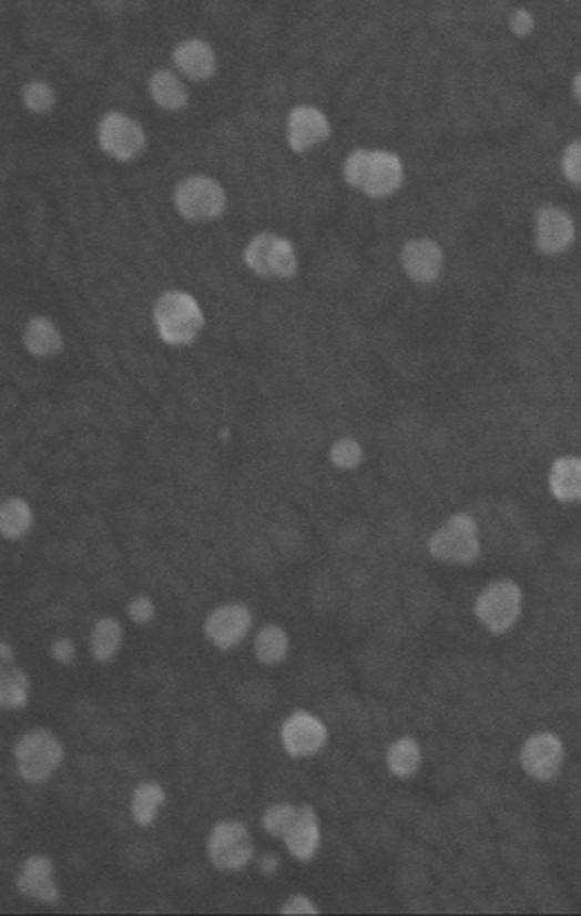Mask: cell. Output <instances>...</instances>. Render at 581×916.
Returning a JSON list of instances; mask_svg holds the SVG:
<instances>
[{"label":"cell","mask_w":581,"mask_h":916,"mask_svg":"<svg viewBox=\"0 0 581 916\" xmlns=\"http://www.w3.org/2000/svg\"><path fill=\"white\" fill-rule=\"evenodd\" d=\"M253 618L243 604H223L205 618L204 632L217 650H233L247 638Z\"/></svg>","instance_id":"12"},{"label":"cell","mask_w":581,"mask_h":916,"mask_svg":"<svg viewBox=\"0 0 581 916\" xmlns=\"http://www.w3.org/2000/svg\"><path fill=\"white\" fill-rule=\"evenodd\" d=\"M174 205L184 220L202 224L222 217L227 207V195L214 177L190 176L175 185Z\"/></svg>","instance_id":"6"},{"label":"cell","mask_w":581,"mask_h":916,"mask_svg":"<svg viewBox=\"0 0 581 916\" xmlns=\"http://www.w3.org/2000/svg\"><path fill=\"white\" fill-rule=\"evenodd\" d=\"M0 653H2V665H12L14 655H12V650H10L9 643H0Z\"/></svg>","instance_id":"37"},{"label":"cell","mask_w":581,"mask_h":916,"mask_svg":"<svg viewBox=\"0 0 581 916\" xmlns=\"http://www.w3.org/2000/svg\"><path fill=\"white\" fill-rule=\"evenodd\" d=\"M22 345L32 357L49 359L62 352L64 342H62V333L57 327V323L44 315H37L27 323L22 332Z\"/></svg>","instance_id":"20"},{"label":"cell","mask_w":581,"mask_h":916,"mask_svg":"<svg viewBox=\"0 0 581 916\" xmlns=\"http://www.w3.org/2000/svg\"><path fill=\"white\" fill-rule=\"evenodd\" d=\"M562 174L570 184L581 187V140L563 147Z\"/></svg>","instance_id":"31"},{"label":"cell","mask_w":581,"mask_h":916,"mask_svg":"<svg viewBox=\"0 0 581 916\" xmlns=\"http://www.w3.org/2000/svg\"><path fill=\"white\" fill-rule=\"evenodd\" d=\"M52 655H54L57 662L69 665L77 658V648H74V643L70 642L69 638H62V640L52 643Z\"/></svg>","instance_id":"35"},{"label":"cell","mask_w":581,"mask_h":916,"mask_svg":"<svg viewBox=\"0 0 581 916\" xmlns=\"http://www.w3.org/2000/svg\"><path fill=\"white\" fill-rule=\"evenodd\" d=\"M329 118L315 106L293 108L287 116V142L290 150L303 154L330 138Z\"/></svg>","instance_id":"15"},{"label":"cell","mask_w":581,"mask_h":916,"mask_svg":"<svg viewBox=\"0 0 581 916\" xmlns=\"http://www.w3.org/2000/svg\"><path fill=\"white\" fill-rule=\"evenodd\" d=\"M32 510L22 498H9L0 507V535L9 540H19L32 527Z\"/></svg>","instance_id":"23"},{"label":"cell","mask_w":581,"mask_h":916,"mask_svg":"<svg viewBox=\"0 0 581 916\" xmlns=\"http://www.w3.org/2000/svg\"><path fill=\"white\" fill-rule=\"evenodd\" d=\"M400 265L410 282L432 285L445 272V252L432 237H412L402 245Z\"/></svg>","instance_id":"13"},{"label":"cell","mask_w":581,"mask_h":916,"mask_svg":"<svg viewBox=\"0 0 581 916\" xmlns=\"http://www.w3.org/2000/svg\"><path fill=\"white\" fill-rule=\"evenodd\" d=\"M550 492L563 505H581V458H555L548 475Z\"/></svg>","instance_id":"19"},{"label":"cell","mask_w":581,"mask_h":916,"mask_svg":"<svg viewBox=\"0 0 581 916\" xmlns=\"http://www.w3.org/2000/svg\"><path fill=\"white\" fill-rule=\"evenodd\" d=\"M283 838L293 858L300 863H307L317 855L320 845L319 820L309 805H303L297 810V820Z\"/></svg>","instance_id":"18"},{"label":"cell","mask_w":581,"mask_h":916,"mask_svg":"<svg viewBox=\"0 0 581 916\" xmlns=\"http://www.w3.org/2000/svg\"><path fill=\"white\" fill-rule=\"evenodd\" d=\"M98 142L108 156L130 162L145 147L144 128L122 112H108L98 126Z\"/></svg>","instance_id":"10"},{"label":"cell","mask_w":581,"mask_h":916,"mask_svg":"<svg viewBox=\"0 0 581 916\" xmlns=\"http://www.w3.org/2000/svg\"><path fill=\"white\" fill-rule=\"evenodd\" d=\"M420 761H422V753H420V747H418V743L415 740L402 737V740L395 741V743L388 747V771H390L393 775H397V777H402V780H405V777H412V775L417 773L418 767H420Z\"/></svg>","instance_id":"26"},{"label":"cell","mask_w":581,"mask_h":916,"mask_svg":"<svg viewBox=\"0 0 581 916\" xmlns=\"http://www.w3.org/2000/svg\"><path fill=\"white\" fill-rule=\"evenodd\" d=\"M29 675L14 665H4L0 675V705L4 710H20L29 703Z\"/></svg>","instance_id":"24"},{"label":"cell","mask_w":581,"mask_h":916,"mask_svg":"<svg viewBox=\"0 0 581 916\" xmlns=\"http://www.w3.org/2000/svg\"><path fill=\"white\" fill-rule=\"evenodd\" d=\"M155 332L162 342L182 347L195 342L205 325L202 305L185 292H165L155 299Z\"/></svg>","instance_id":"2"},{"label":"cell","mask_w":581,"mask_h":916,"mask_svg":"<svg viewBox=\"0 0 581 916\" xmlns=\"http://www.w3.org/2000/svg\"><path fill=\"white\" fill-rule=\"evenodd\" d=\"M565 750L558 735L550 732L536 733L523 743L520 751L522 770L536 781H552L562 771Z\"/></svg>","instance_id":"11"},{"label":"cell","mask_w":581,"mask_h":916,"mask_svg":"<svg viewBox=\"0 0 581 916\" xmlns=\"http://www.w3.org/2000/svg\"><path fill=\"white\" fill-rule=\"evenodd\" d=\"M508 29H510L513 37H518V39L530 37L533 30H536V19H533L532 12L528 9H522V7H520V9H513L510 19H508Z\"/></svg>","instance_id":"32"},{"label":"cell","mask_w":581,"mask_h":916,"mask_svg":"<svg viewBox=\"0 0 581 916\" xmlns=\"http://www.w3.org/2000/svg\"><path fill=\"white\" fill-rule=\"evenodd\" d=\"M522 608V588L513 580H496L476 598L475 615L490 634L500 635L518 624Z\"/></svg>","instance_id":"4"},{"label":"cell","mask_w":581,"mask_h":916,"mask_svg":"<svg viewBox=\"0 0 581 916\" xmlns=\"http://www.w3.org/2000/svg\"><path fill=\"white\" fill-rule=\"evenodd\" d=\"M363 455L365 452H363L359 440L345 437V439L333 442L329 450V460L340 470H353L363 462Z\"/></svg>","instance_id":"30"},{"label":"cell","mask_w":581,"mask_h":916,"mask_svg":"<svg viewBox=\"0 0 581 916\" xmlns=\"http://www.w3.org/2000/svg\"><path fill=\"white\" fill-rule=\"evenodd\" d=\"M345 182L373 200L397 194L405 182L402 160L388 150H353L343 164Z\"/></svg>","instance_id":"1"},{"label":"cell","mask_w":581,"mask_h":916,"mask_svg":"<svg viewBox=\"0 0 581 916\" xmlns=\"http://www.w3.org/2000/svg\"><path fill=\"white\" fill-rule=\"evenodd\" d=\"M164 801V790L157 783H142L132 795V817L140 827H150Z\"/></svg>","instance_id":"27"},{"label":"cell","mask_w":581,"mask_h":916,"mask_svg":"<svg viewBox=\"0 0 581 916\" xmlns=\"http://www.w3.org/2000/svg\"><path fill=\"white\" fill-rule=\"evenodd\" d=\"M428 550L432 558L445 564H475L480 558V532L475 518L466 512L452 515L430 537Z\"/></svg>","instance_id":"3"},{"label":"cell","mask_w":581,"mask_h":916,"mask_svg":"<svg viewBox=\"0 0 581 916\" xmlns=\"http://www.w3.org/2000/svg\"><path fill=\"white\" fill-rule=\"evenodd\" d=\"M124 640V630L116 618H102L98 620L92 635H90V650L98 662H110L116 655L120 645Z\"/></svg>","instance_id":"22"},{"label":"cell","mask_w":581,"mask_h":916,"mask_svg":"<svg viewBox=\"0 0 581 916\" xmlns=\"http://www.w3.org/2000/svg\"><path fill=\"white\" fill-rule=\"evenodd\" d=\"M575 222L560 205H542L533 215V245L542 255H562L575 242Z\"/></svg>","instance_id":"9"},{"label":"cell","mask_w":581,"mask_h":916,"mask_svg":"<svg viewBox=\"0 0 581 916\" xmlns=\"http://www.w3.org/2000/svg\"><path fill=\"white\" fill-rule=\"evenodd\" d=\"M128 612H130V618H132L136 624H147V622L154 620L155 605L147 596H136V598L130 602Z\"/></svg>","instance_id":"33"},{"label":"cell","mask_w":581,"mask_h":916,"mask_svg":"<svg viewBox=\"0 0 581 916\" xmlns=\"http://www.w3.org/2000/svg\"><path fill=\"white\" fill-rule=\"evenodd\" d=\"M147 89L155 104L165 112H180L190 102V94H187L184 82L177 79L172 70H155L150 77Z\"/></svg>","instance_id":"21"},{"label":"cell","mask_w":581,"mask_h":916,"mask_svg":"<svg viewBox=\"0 0 581 916\" xmlns=\"http://www.w3.org/2000/svg\"><path fill=\"white\" fill-rule=\"evenodd\" d=\"M289 653V638L279 625H265L255 638V655L265 665L282 663Z\"/></svg>","instance_id":"25"},{"label":"cell","mask_w":581,"mask_h":916,"mask_svg":"<svg viewBox=\"0 0 581 916\" xmlns=\"http://www.w3.org/2000/svg\"><path fill=\"white\" fill-rule=\"evenodd\" d=\"M282 743L290 757H310L327 743V727L309 712L290 713L282 725Z\"/></svg>","instance_id":"14"},{"label":"cell","mask_w":581,"mask_h":916,"mask_svg":"<svg viewBox=\"0 0 581 916\" xmlns=\"http://www.w3.org/2000/svg\"><path fill=\"white\" fill-rule=\"evenodd\" d=\"M19 890L24 897L34 898L47 905L59 900V888L54 883V865L44 855H32L24 861L19 873Z\"/></svg>","instance_id":"16"},{"label":"cell","mask_w":581,"mask_h":916,"mask_svg":"<svg viewBox=\"0 0 581 916\" xmlns=\"http://www.w3.org/2000/svg\"><path fill=\"white\" fill-rule=\"evenodd\" d=\"M297 810L299 807H293L289 803L272 805L263 815V827L273 837H285L290 825L297 820Z\"/></svg>","instance_id":"29"},{"label":"cell","mask_w":581,"mask_h":916,"mask_svg":"<svg viewBox=\"0 0 581 916\" xmlns=\"http://www.w3.org/2000/svg\"><path fill=\"white\" fill-rule=\"evenodd\" d=\"M172 59L177 70L194 82L210 80L217 69V57L210 42L202 39H190L180 42L172 52Z\"/></svg>","instance_id":"17"},{"label":"cell","mask_w":581,"mask_h":916,"mask_svg":"<svg viewBox=\"0 0 581 916\" xmlns=\"http://www.w3.org/2000/svg\"><path fill=\"white\" fill-rule=\"evenodd\" d=\"M210 858L220 871H242L253 857V841L242 821H220L210 837Z\"/></svg>","instance_id":"8"},{"label":"cell","mask_w":581,"mask_h":916,"mask_svg":"<svg viewBox=\"0 0 581 916\" xmlns=\"http://www.w3.org/2000/svg\"><path fill=\"white\" fill-rule=\"evenodd\" d=\"M22 102L34 114H49L57 106V92L47 82L34 80L22 89Z\"/></svg>","instance_id":"28"},{"label":"cell","mask_w":581,"mask_h":916,"mask_svg":"<svg viewBox=\"0 0 581 916\" xmlns=\"http://www.w3.org/2000/svg\"><path fill=\"white\" fill-rule=\"evenodd\" d=\"M243 262L263 279H290L299 269L295 245L272 232L253 235L243 250Z\"/></svg>","instance_id":"5"},{"label":"cell","mask_w":581,"mask_h":916,"mask_svg":"<svg viewBox=\"0 0 581 916\" xmlns=\"http://www.w3.org/2000/svg\"><path fill=\"white\" fill-rule=\"evenodd\" d=\"M14 757L19 765V773L27 783H44L50 775L59 770L64 751L62 743L49 730H34L22 735L14 745Z\"/></svg>","instance_id":"7"},{"label":"cell","mask_w":581,"mask_h":916,"mask_svg":"<svg viewBox=\"0 0 581 916\" xmlns=\"http://www.w3.org/2000/svg\"><path fill=\"white\" fill-rule=\"evenodd\" d=\"M283 915H317V907L303 895H293L282 907Z\"/></svg>","instance_id":"34"},{"label":"cell","mask_w":581,"mask_h":916,"mask_svg":"<svg viewBox=\"0 0 581 916\" xmlns=\"http://www.w3.org/2000/svg\"><path fill=\"white\" fill-rule=\"evenodd\" d=\"M572 94L573 98H575V102H578V104H580L581 108V72H578V74L573 77Z\"/></svg>","instance_id":"38"},{"label":"cell","mask_w":581,"mask_h":916,"mask_svg":"<svg viewBox=\"0 0 581 916\" xmlns=\"http://www.w3.org/2000/svg\"><path fill=\"white\" fill-rule=\"evenodd\" d=\"M279 867H282V861H279V857H277L275 853H265V855L259 858V868H262L263 875H267V877L277 875Z\"/></svg>","instance_id":"36"}]
</instances>
